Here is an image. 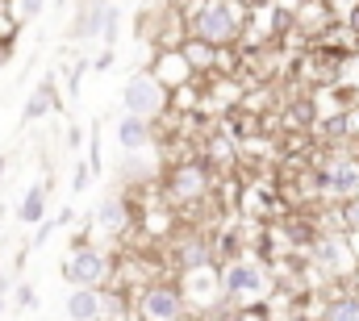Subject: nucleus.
I'll list each match as a JSON object with an SVG mask.
<instances>
[{
	"label": "nucleus",
	"mask_w": 359,
	"mask_h": 321,
	"mask_svg": "<svg viewBox=\"0 0 359 321\" xmlns=\"http://www.w3.org/2000/svg\"><path fill=\"white\" fill-rule=\"evenodd\" d=\"M13 296H17V309H34V305H38L29 284H17V292H13Z\"/></svg>",
	"instance_id": "nucleus-19"
},
{
	"label": "nucleus",
	"mask_w": 359,
	"mask_h": 321,
	"mask_svg": "<svg viewBox=\"0 0 359 321\" xmlns=\"http://www.w3.org/2000/svg\"><path fill=\"white\" fill-rule=\"evenodd\" d=\"M88 184H92V167H88V163H76V171H72V192L80 196Z\"/></svg>",
	"instance_id": "nucleus-16"
},
{
	"label": "nucleus",
	"mask_w": 359,
	"mask_h": 321,
	"mask_svg": "<svg viewBox=\"0 0 359 321\" xmlns=\"http://www.w3.org/2000/svg\"><path fill=\"white\" fill-rule=\"evenodd\" d=\"M351 29H355V34H359V8H355V13H351Z\"/></svg>",
	"instance_id": "nucleus-24"
},
{
	"label": "nucleus",
	"mask_w": 359,
	"mask_h": 321,
	"mask_svg": "<svg viewBox=\"0 0 359 321\" xmlns=\"http://www.w3.org/2000/svg\"><path fill=\"white\" fill-rule=\"evenodd\" d=\"M313 259H318V263H326L330 271H351V254H347V246H343V242H334V238L318 242V246H313Z\"/></svg>",
	"instance_id": "nucleus-11"
},
{
	"label": "nucleus",
	"mask_w": 359,
	"mask_h": 321,
	"mask_svg": "<svg viewBox=\"0 0 359 321\" xmlns=\"http://www.w3.org/2000/svg\"><path fill=\"white\" fill-rule=\"evenodd\" d=\"M192 29H196V38H201L205 46H222V42H234L238 17H234L222 0H205V4L196 8V17H192Z\"/></svg>",
	"instance_id": "nucleus-2"
},
{
	"label": "nucleus",
	"mask_w": 359,
	"mask_h": 321,
	"mask_svg": "<svg viewBox=\"0 0 359 321\" xmlns=\"http://www.w3.org/2000/svg\"><path fill=\"white\" fill-rule=\"evenodd\" d=\"M222 288H226L234 301H264V296H268V275H264V267H255V263H234V267H226Z\"/></svg>",
	"instance_id": "nucleus-4"
},
{
	"label": "nucleus",
	"mask_w": 359,
	"mask_h": 321,
	"mask_svg": "<svg viewBox=\"0 0 359 321\" xmlns=\"http://www.w3.org/2000/svg\"><path fill=\"white\" fill-rule=\"evenodd\" d=\"M138 313H142V321H180L184 317V296H180V288L155 284V288L142 292Z\"/></svg>",
	"instance_id": "nucleus-5"
},
{
	"label": "nucleus",
	"mask_w": 359,
	"mask_h": 321,
	"mask_svg": "<svg viewBox=\"0 0 359 321\" xmlns=\"http://www.w3.org/2000/svg\"><path fill=\"white\" fill-rule=\"evenodd\" d=\"M117 142H121L126 151H147V146H151V125L138 121V117H121V121H117Z\"/></svg>",
	"instance_id": "nucleus-10"
},
{
	"label": "nucleus",
	"mask_w": 359,
	"mask_h": 321,
	"mask_svg": "<svg viewBox=\"0 0 359 321\" xmlns=\"http://www.w3.org/2000/svg\"><path fill=\"white\" fill-rule=\"evenodd\" d=\"M96 221H100L104 230H113V234H117V230H126V200H113V196H109V200H100Z\"/></svg>",
	"instance_id": "nucleus-14"
},
{
	"label": "nucleus",
	"mask_w": 359,
	"mask_h": 321,
	"mask_svg": "<svg viewBox=\"0 0 359 321\" xmlns=\"http://www.w3.org/2000/svg\"><path fill=\"white\" fill-rule=\"evenodd\" d=\"M121 104H126V117H138V121L151 125V121L168 109V92H163L159 76H134V80L126 83Z\"/></svg>",
	"instance_id": "nucleus-1"
},
{
	"label": "nucleus",
	"mask_w": 359,
	"mask_h": 321,
	"mask_svg": "<svg viewBox=\"0 0 359 321\" xmlns=\"http://www.w3.org/2000/svg\"><path fill=\"white\" fill-rule=\"evenodd\" d=\"M55 230H59V226H55V221H38V234H34V246H42V242L50 238V234H55Z\"/></svg>",
	"instance_id": "nucleus-22"
},
{
	"label": "nucleus",
	"mask_w": 359,
	"mask_h": 321,
	"mask_svg": "<svg viewBox=\"0 0 359 321\" xmlns=\"http://www.w3.org/2000/svg\"><path fill=\"white\" fill-rule=\"evenodd\" d=\"M180 321H192V317H188V313H184V317H180Z\"/></svg>",
	"instance_id": "nucleus-27"
},
{
	"label": "nucleus",
	"mask_w": 359,
	"mask_h": 321,
	"mask_svg": "<svg viewBox=\"0 0 359 321\" xmlns=\"http://www.w3.org/2000/svg\"><path fill=\"white\" fill-rule=\"evenodd\" d=\"M63 309L72 321H100V292L96 288H72Z\"/></svg>",
	"instance_id": "nucleus-8"
},
{
	"label": "nucleus",
	"mask_w": 359,
	"mask_h": 321,
	"mask_svg": "<svg viewBox=\"0 0 359 321\" xmlns=\"http://www.w3.org/2000/svg\"><path fill=\"white\" fill-rule=\"evenodd\" d=\"M343 226H351V230H359V196H351V200H343Z\"/></svg>",
	"instance_id": "nucleus-18"
},
{
	"label": "nucleus",
	"mask_w": 359,
	"mask_h": 321,
	"mask_svg": "<svg viewBox=\"0 0 359 321\" xmlns=\"http://www.w3.org/2000/svg\"><path fill=\"white\" fill-rule=\"evenodd\" d=\"M55 109V83L42 80L34 88V96H29V104H25V121H38V117H46Z\"/></svg>",
	"instance_id": "nucleus-13"
},
{
	"label": "nucleus",
	"mask_w": 359,
	"mask_h": 321,
	"mask_svg": "<svg viewBox=\"0 0 359 321\" xmlns=\"http://www.w3.org/2000/svg\"><path fill=\"white\" fill-rule=\"evenodd\" d=\"M168 188H172V196H176V200H196V196H205L209 175H205V167H201V163H184V167L172 171Z\"/></svg>",
	"instance_id": "nucleus-6"
},
{
	"label": "nucleus",
	"mask_w": 359,
	"mask_h": 321,
	"mask_svg": "<svg viewBox=\"0 0 359 321\" xmlns=\"http://www.w3.org/2000/svg\"><path fill=\"white\" fill-rule=\"evenodd\" d=\"M326 321H359V296H334L326 305Z\"/></svg>",
	"instance_id": "nucleus-15"
},
{
	"label": "nucleus",
	"mask_w": 359,
	"mask_h": 321,
	"mask_svg": "<svg viewBox=\"0 0 359 321\" xmlns=\"http://www.w3.org/2000/svg\"><path fill=\"white\" fill-rule=\"evenodd\" d=\"M326 192H334V196H355L359 192V167L355 163H334V167L326 171Z\"/></svg>",
	"instance_id": "nucleus-9"
},
{
	"label": "nucleus",
	"mask_w": 359,
	"mask_h": 321,
	"mask_svg": "<svg viewBox=\"0 0 359 321\" xmlns=\"http://www.w3.org/2000/svg\"><path fill=\"white\" fill-rule=\"evenodd\" d=\"M0 171H4V155H0Z\"/></svg>",
	"instance_id": "nucleus-26"
},
{
	"label": "nucleus",
	"mask_w": 359,
	"mask_h": 321,
	"mask_svg": "<svg viewBox=\"0 0 359 321\" xmlns=\"http://www.w3.org/2000/svg\"><path fill=\"white\" fill-rule=\"evenodd\" d=\"M84 67H88V63H76V67H72V76H67V92H72V96L80 92V80H84Z\"/></svg>",
	"instance_id": "nucleus-21"
},
{
	"label": "nucleus",
	"mask_w": 359,
	"mask_h": 321,
	"mask_svg": "<svg viewBox=\"0 0 359 321\" xmlns=\"http://www.w3.org/2000/svg\"><path fill=\"white\" fill-rule=\"evenodd\" d=\"M55 4H59V8H63V4H67V0H55Z\"/></svg>",
	"instance_id": "nucleus-25"
},
{
	"label": "nucleus",
	"mask_w": 359,
	"mask_h": 321,
	"mask_svg": "<svg viewBox=\"0 0 359 321\" xmlns=\"http://www.w3.org/2000/svg\"><path fill=\"white\" fill-rule=\"evenodd\" d=\"M42 213H46V184H34V188L25 192L21 209H17V221H25V226H38V221H42Z\"/></svg>",
	"instance_id": "nucleus-12"
},
{
	"label": "nucleus",
	"mask_w": 359,
	"mask_h": 321,
	"mask_svg": "<svg viewBox=\"0 0 359 321\" xmlns=\"http://www.w3.org/2000/svg\"><path fill=\"white\" fill-rule=\"evenodd\" d=\"M180 296H184V301H196V305H213V296H217V275H213V267H196V271H188Z\"/></svg>",
	"instance_id": "nucleus-7"
},
{
	"label": "nucleus",
	"mask_w": 359,
	"mask_h": 321,
	"mask_svg": "<svg viewBox=\"0 0 359 321\" xmlns=\"http://www.w3.org/2000/svg\"><path fill=\"white\" fill-rule=\"evenodd\" d=\"M226 321H268V317H264V309H259V305H251V309H238V313H230Z\"/></svg>",
	"instance_id": "nucleus-20"
},
{
	"label": "nucleus",
	"mask_w": 359,
	"mask_h": 321,
	"mask_svg": "<svg viewBox=\"0 0 359 321\" xmlns=\"http://www.w3.org/2000/svg\"><path fill=\"white\" fill-rule=\"evenodd\" d=\"M63 275H67V284H76V288H96V284H104L109 263H104V254H96L92 246H76L72 259L63 263Z\"/></svg>",
	"instance_id": "nucleus-3"
},
{
	"label": "nucleus",
	"mask_w": 359,
	"mask_h": 321,
	"mask_svg": "<svg viewBox=\"0 0 359 321\" xmlns=\"http://www.w3.org/2000/svg\"><path fill=\"white\" fill-rule=\"evenodd\" d=\"M42 8H46V0H17V17L21 21H34Z\"/></svg>",
	"instance_id": "nucleus-17"
},
{
	"label": "nucleus",
	"mask_w": 359,
	"mask_h": 321,
	"mask_svg": "<svg viewBox=\"0 0 359 321\" xmlns=\"http://www.w3.org/2000/svg\"><path fill=\"white\" fill-rule=\"evenodd\" d=\"M109 67H113V50H104V55L96 59V71H109Z\"/></svg>",
	"instance_id": "nucleus-23"
}]
</instances>
